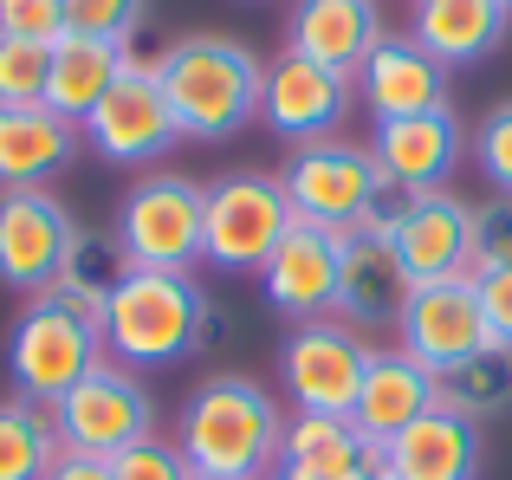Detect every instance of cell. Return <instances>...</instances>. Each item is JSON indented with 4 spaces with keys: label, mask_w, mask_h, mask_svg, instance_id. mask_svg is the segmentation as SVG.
<instances>
[{
    "label": "cell",
    "mask_w": 512,
    "mask_h": 480,
    "mask_svg": "<svg viewBox=\"0 0 512 480\" xmlns=\"http://www.w3.org/2000/svg\"><path fill=\"white\" fill-rule=\"evenodd\" d=\"M279 435H286L279 403L234 370L195 383L182 422H175V448L188 455V468L214 480H266L279 468Z\"/></svg>",
    "instance_id": "cell-1"
},
{
    "label": "cell",
    "mask_w": 512,
    "mask_h": 480,
    "mask_svg": "<svg viewBox=\"0 0 512 480\" xmlns=\"http://www.w3.org/2000/svg\"><path fill=\"white\" fill-rule=\"evenodd\" d=\"M163 98L175 111V130L195 143H227L260 117L266 65L227 33H188L156 59Z\"/></svg>",
    "instance_id": "cell-2"
},
{
    "label": "cell",
    "mask_w": 512,
    "mask_h": 480,
    "mask_svg": "<svg viewBox=\"0 0 512 480\" xmlns=\"http://www.w3.org/2000/svg\"><path fill=\"white\" fill-rule=\"evenodd\" d=\"M98 338H104V357L124 370L182 364L208 338V292L188 273H143V266H130L98 318Z\"/></svg>",
    "instance_id": "cell-3"
},
{
    "label": "cell",
    "mask_w": 512,
    "mask_h": 480,
    "mask_svg": "<svg viewBox=\"0 0 512 480\" xmlns=\"http://www.w3.org/2000/svg\"><path fill=\"white\" fill-rule=\"evenodd\" d=\"M279 189H286L292 215L318 221L331 234H357V228H383L389 215V189L376 176V156L370 143H350V137H318L299 143L279 169Z\"/></svg>",
    "instance_id": "cell-4"
},
{
    "label": "cell",
    "mask_w": 512,
    "mask_h": 480,
    "mask_svg": "<svg viewBox=\"0 0 512 480\" xmlns=\"http://www.w3.org/2000/svg\"><path fill=\"white\" fill-rule=\"evenodd\" d=\"M104 364V338L91 318L65 312L52 292L26 299V312L13 318V338H7V377H13V396L52 409L72 383H85L91 370Z\"/></svg>",
    "instance_id": "cell-5"
},
{
    "label": "cell",
    "mask_w": 512,
    "mask_h": 480,
    "mask_svg": "<svg viewBox=\"0 0 512 480\" xmlns=\"http://www.w3.org/2000/svg\"><path fill=\"white\" fill-rule=\"evenodd\" d=\"M201 221H208V189L175 176V169H150L117 202L124 260L143 266V273H188L201 260Z\"/></svg>",
    "instance_id": "cell-6"
},
{
    "label": "cell",
    "mask_w": 512,
    "mask_h": 480,
    "mask_svg": "<svg viewBox=\"0 0 512 480\" xmlns=\"http://www.w3.org/2000/svg\"><path fill=\"white\" fill-rule=\"evenodd\" d=\"M292 202L279 189V176L260 169H234V176L208 182V221H201V260H214L221 273H260L273 260V247L292 228Z\"/></svg>",
    "instance_id": "cell-7"
},
{
    "label": "cell",
    "mask_w": 512,
    "mask_h": 480,
    "mask_svg": "<svg viewBox=\"0 0 512 480\" xmlns=\"http://www.w3.org/2000/svg\"><path fill=\"white\" fill-rule=\"evenodd\" d=\"M52 422H59V442L72 448V455L111 461V455H124L130 442L156 435V403H150L137 370L104 357L85 383H72V390L52 403Z\"/></svg>",
    "instance_id": "cell-8"
},
{
    "label": "cell",
    "mask_w": 512,
    "mask_h": 480,
    "mask_svg": "<svg viewBox=\"0 0 512 480\" xmlns=\"http://www.w3.org/2000/svg\"><path fill=\"white\" fill-rule=\"evenodd\" d=\"M370 344L357 338V325L344 318H305L279 351V383H286L299 416H350L370 370Z\"/></svg>",
    "instance_id": "cell-9"
},
{
    "label": "cell",
    "mask_w": 512,
    "mask_h": 480,
    "mask_svg": "<svg viewBox=\"0 0 512 480\" xmlns=\"http://www.w3.org/2000/svg\"><path fill=\"white\" fill-rule=\"evenodd\" d=\"M78 137L104 156V163H124V169H143L156 156H169V143H182L175 130V111L163 98V78H156V59H137L130 52L124 78L104 91V104L78 124Z\"/></svg>",
    "instance_id": "cell-10"
},
{
    "label": "cell",
    "mask_w": 512,
    "mask_h": 480,
    "mask_svg": "<svg viewBox=\"0 0 512 480\" xmlns=\"http://www.w3.org/2000/svg\"><path fill=\"white\" fill-rule=\"evenodd\" d=\"M383 240L402 260L409 286H435V279H467L474 273V208L454 189L402 195L383 215Z\"/></svg>",
    "instance_id": "cell-11"
},
{
    "label": "cell",
    "mask_w": 512,
    "mask_h": 480,
    "mask_svg": "<svg viewBox=\"0 0 512 480\" xmlns=\"http://www.w3.org/2000/svg\"><path fill=\"white\" fill-rule=\"evenodd\" d=\"M72 240L78 221L52 189H0V286L26 292V299L52 292Z\"/></svg>",
    "instance_id": "cell-12"
},
{
    "label": "cell",
    "mask_w": 512,
    "mask_h": 480,
    "mask_svg": "<svg viewBox=\"0 0 512 480\" xmlns=\"http://www.w3.org/2000/svg\"><path fill=\"white\" fill-rule=\"evenodd\" d=\"M350 78L331 72V65L305 59V52H279L266 65V85H260V124L273 130L279 143H318V137H338L344 111H350Z\"/></svg>",
    "instance_id": "cell-13"
},
{
    "label": "cell",
    "mask_w": 512,
    "mask_h": 480,
    "mask_svg": "<svg viewBox=\"0 0 512 480\" xmlns=\"http://www.w3.org/2000/svg\"><path fill=\"white\" fill-rule=\"evenodd\" d=\"M402 351L422 357L428 370H454L480 351H500L487 331V312H480L474 273L467 279H435V286H415L409 305H402Z\"/></svg>",
    "instance_id": "cell-14"
},
{
    "label": "cell",
    "mask_w": 512,
    "mask_h": 480,
    "mask_svg": "<svg viewBox=\"0 0 512 480\" xmlns=\"http://www.w3.org/2000/svg\"><path fill=\"white\" fill-rule=\"evenodd\" d=\"M461 150H467V130H461V117H454V104L422 111V117H383V124H376V137H370L376 176H383L389 195L448 189Z\"/></svg>",
    "instance_id": "cell-15"
},
{
    "label": "cell",
    "mask_w": 512,
    "mask_h": 480,
    "mask_svg": "<svg viewBox=\"0 0 512 480\" xmlns=\"http://www.w3.org/2000/svg\"><path fill=\"white\" fill-rule=\"evenodd\" d=\"M338 253H344V234L318 228V221H292L286 240L273 247V260L260 266L266 305L286 312L292 325L325 318L331 305H338Z\"/></svg>",
    "instance_id": "cell-16"
},
{
    "label": "cell",
    "mask_w": 512,
    "mask_h": 480,
    "mask_svg": "<svg viewBox=\"0 0 512 480\" xmlns=\"http://www.w3.org/2000/svg\"><path fill=\"white\" fill-rule=\"evenodd\" d=\"M435 403H441V377L422 364V357H409V351H376L370 370H363V390H357L350 422H357V435L370 448H389L415 416H428Z\"/></svg>",
    "instance_id": "cell-17"
},
{
    "label": "cell",
    "mask_w": 512,
    "mask_h": 480,
    "mask_svg": "<svg viewBox=\"0 0 512 480\" xmlns=\"http://www.w3.org/2000/svg\"><path fill=\"white\" fill-rule=\"evenodd\" d=\"M383 46V7L376 0H299L286 20V52L331 65L357 85L363 59Z\"/></svg>",
    "instance_id": "cell-18"
},
{
    "label": "cell",
    "mask_w": 512,
    "mask_h": 480,
    "mask_svg": "<svg viewBox=\"0 0 512 480\" xmlns=\"http://www.w3.org/2000/svg\"><path fill=\"white\" fill-rule=\"evenodd\" d=\"M357 104H370V117H422L448 104V65H435L409 33H383V46L363 59L357 72Z\"/></svg>",
    "instance_id": "cell-19"
},
{
    "label": "cell",
    "mask_w": 512,
    "mask_h": 480,
    "mask_svg": "<svg viewBox=\"0 0 512 480\" xmlns=\"http://www.w3.org/2000/svg\"><path fill=\"white\" fill-rule=\"evenodd\" d=\"M389 480H480V422L435 403L383 448Z\"/></svg>",
    "instance_id": "cell-20"
},
{
    "label": "cell",
    "mask_w": 512,
    "mask_h": 480,
    "mask_svg": "<svg viewBox=\"0 0 512 480\" xmlns=\"http://www.w3.org/2000/svg\"><path fill=\"white\" fill-rule=\"evenodd\" d=\"M409 273L402 260L389 253L383 228H357L344 234V253H338V305L344 325H402V305H409Z\"/></svg>",
    "instance_id": "cell-21"
},
{
    "label": "cell",
    "mask_w": 512,
    "mask_h": 480,
    "mask_svg": "<svg viewBox=\"0 0 512 480\" xmlns=\"http://www.w3.org/2000/svg\"><path fill=\"white\" fill-rule=\"evenodd\" d=\"M292 480H376L383 448H370L350 416H286L279 435V468Z\"/></svg>",
    "instance_id": "cell-22"
},
{
    "label": "cell",
    "mask_w": 512,
    "mask_h": 480,
    "mask_svg": "<svg viewBox=\"0 0 512 480\" xmlns=\"http://www.w3.org/2000/svg\"><path fill=\"white\" fill-rule=\"evenodd\" d=\"M506 33H512L506 0H415V13H409V39L435 65H474Z\"/></svg>",
    "instance_id": "cell-23"
},
{
    "label": "cell",
    "mask_w": 512,
    "mask_h": 480,
    "mask_svg": "<svg viewBox=\"0 0 512 480\" xmlns=\"http://www.w3.org/2000/svg\"><path fill=\"white\" fill-rule=\"evenodd\" d=\"M78 124H65L46 104L0 111V189H46L65 163L78 156Z\"/></svg>",
    "instance_id": "cell-24"
},
{
    "label": "cell",
    "mask_w": 512,
    "mask_h": 480,
    "mask_svg": "<svg viewBox=\"0 0 512 480\" xmlns=\"http://www.w3.org/2000/svg\"><path fill=\"white\" fill-rule=\"evenodd\" d=\"M124 65H130V46L59 33L52 39V72H46V111H59L65 124H85L104 104V91L124 78Z\"/></svg>",
    "instance_id": "cell-25"
},
{
    "label": "cell",
    "mask_w": 512,
    "mask_h": 480,
    "mask_svg": "<svg viewBox=\"0 0 512 480\" xmlns=\"http://www.w3.org/2000/svg\"><path fill=\"white\" fill-rule=\"evenodd\" d=\"M130 260H124V240H117V228H78L72 253H65L59 279H52V299L65 305V312L91 318L98 325L104 305H111V292L124 286Z\"/></svg>",
    "instance_id": "cell-26"
},
{
    "label": "cell",
    "mask_w": 512,
    "mask_h": 480,
    "mask_svg": "<svg viewBox=\"0 0 512 480\" xmlns=\"http://www.w3.org/2000/svg\"><path fill=\"white\" fill-rule=\"evenodd\" d=\"M59 455H65V442H59L52 409L7 396L0 403V480H46L59 468Z\"/></svg>",
    "instance_id": "cell-27"
},
{
    "label": "cell",
    "mask_w": 512,
    "mask_h": 480,
    "mask_svg": "<svg viewBox=\"0 0 512 480\" xmlns=\"http://www.w3.org/2000/svg\"><path fill=\"white\" fill-rule=\"evenodd\" d=\"M441 403L474 416V422L506 416L512 409V351H480V357H467V364L441 370Z\"/></svg>",
    "instance_id": "cell-28"
},
{
    "label": "cell",
    "mask_w": 512,
    "mask_h": 480,
    "mask_svg": "<svg viewBox=\"0 0 512 480\" xmlns=\"http://www.w3.org/2000/svg\"><path fill=\"white\" fill-rule=\"evenodd\" d=\"M65 33L78 39H104V46H130L137 26L150 20V0H59Z\"/></svg>",
    "instance_id": "cell-29"
},
{
    "label": "cell",
    "mask_w": 512,
    "mask_h": 480,
    "mask_svg": "<svg viewBox=\"0 0 512 480\" xmlns=\"http://www.w3.org/2000/svg\"><path fill=\"white\" fill-rule=\"evenodd\" d=\"M46 72H52V46L0 39V111H20V104H46Z\"/></svg>",
    "instance_id": "cell-30"
},
{
    "label": "cell",
    "mask_w": 512,
    "mask_h": 480,
    "mask_svg": "<svg viewBox=\"0 0 512 480\" xmlns=\"http://www.w3.org/2000/svg\"><path fill=\"white\" fill-rule=\"evenodd\" d=\"M111 480H195L188 468V455L163 435H143V442H130L124 455H111Z\"/></svg>",
    "instance_id": "cell-31"
},
{
    "label": "cell",
    "mask_w": 512,
    "mask_h": 480,
    "mask_svg": "<svg viewBox=\"0 0 512 480\" xmlns=\"http://www.w3.org/2000/svg\"><path fill=\"white\" fill-rule=\"evenodd\" d=\"M474 163L480 176L500 189V202H512V104H493L474 130Z\"/></svg>",
    "instance_id": "cell-32"
},
{
    "label": "cell",
    "mask_w": 512,
    "mask_h": 480,
    "mask_svg": "<svg viewBox=\"0 0 512 480\" xmlns=\"http://www.w3.org/2000/svg\"><path fill=\"white\" fill-rule=\"evenodd\" d=\"M65 33L59 0H0V39H26V46H52Z\"/></svg>",
    "instance_id": "cell-33"
},
{
    "label": "cell",
    "mask_w": 512,
    "mask_h": 480,
    "mask_svg": "<svg viewBox=\"0 0 512 480\" xmlns=\"http://www.w3.org/2000/svg\"><path fill=\"white\" fill-rule=\"evenodd\" d=\"M474 292H480V312H487L493 344L512 351V266H474Z\"/></svg>",
    "instance_id": "cell-34"
},
{
    "label": "cell",
    "mask_w": 512,
    "mask_h": 480,
    "mask_svg": "<svg viewBox=\"0 0 512 480\" xmlns=\"http://www.w3.org/2000/svg\"><path fill=\"white\" fill-rule=\"evenodd\" d=\"M474 266H512V202L474 208Z\"/></svg>",
    "instance_id": "cell-35"
},
{
    "label": "cell",
    "mask_w": 512,
    "mask_h": 480,
    "mask_svg": "<svg viewBox=\"0 0 512 480\" xmlns=\"http://www.w3.org/2000/svg\"><path fill=\"white\" fill-rule=\"evenodd\" d=\"M46 480H111V461H98V455H72V448H65L59 468H52Z\"/></svg>",
    "instance_id": "cell-36"
},
{
    "label": "cell",
    "mask_w": 512,
    "mask_h": 480,
    "mask_svg": "<svg viewBox=\"0 0 512 480\" xmlns=\"http://www.w3.org/2000/svg\"><path fill=\"white\" fill-rule=\"evenodd\" d=\"M266 480H292V474H266Z\"/></svg>",
    "instance_id": "cell-37"
},
{
    "label": "cell",
    "mask_w": 512,
    "mask_h": 480,
    "mask_svg": "<svg viewBox=\"0 0 512 480\" xmlns=\"http://www.w3.org/2000/svg\"><path fill=\"white\" fill-rule=\"evenodd\" d=\"M195 480H214V474H195Z\"/></svg>",
    "instance_id": "cell-38"
},
{
    "label": "cell",
    "mask_w": 512,
    "mask_h": 480,
    "mask_svg": "<svg viewBox=\"0 0 512 480\" xmlns=\"http://www.w3.org/2000/svg\"><path fill=\"white\" fill-rule=\"evenodd\" d=\"M376 480H389V474H376Z\"/></svg>",
    "instance_id": "cell-39"
},
{
    "label": "cell",
    "mask_w": 512,
    "mask_h": 480,
    "mask_svg": "<svg viewBox=\"0 0 512 480\" xmlns=\"http://www.w3.org/2000/svg\"><path fill=\"white\" fill-rule=\"evenodd\" d=\"M506 7H512V0H506Z\"/></svg>",
    "instance_id": "cell-40"
}]
</instances>
